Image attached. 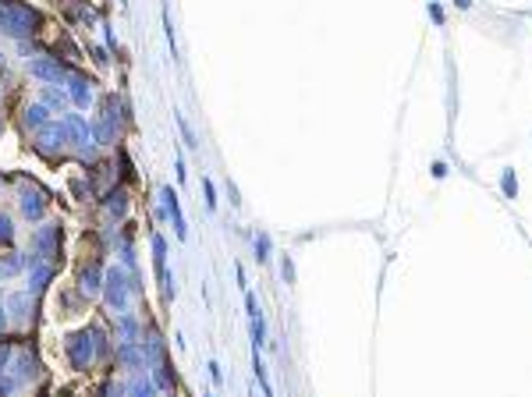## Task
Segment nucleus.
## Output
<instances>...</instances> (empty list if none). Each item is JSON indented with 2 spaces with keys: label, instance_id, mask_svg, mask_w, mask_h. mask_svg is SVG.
Masks as SVG:
<instances>
[{
  "label": "nucleus",
  "instance_id": "1",
  "mask_svg": "<svg viewBox=\"0 0 532 397\" xmlns=\"http://www.w3.org/2000/svg\"><path fill=\"white\" fill-rule=\"evenodd\" d=\"M39 25H43V14L32 4H21V0H4L0 4V32L4 36L25 39V36L39 32Z\"/></svg>",
  "mask_w": 532,
  "mask_h": 397
},
{
  "label": "nucleus",
  "instance_id": "2",
  "mask_svg": "<svg viewBox=\"0 0 532 397\" xmlns=\"http://www.w3.org/2000/svg\"><path fill=\"white\" fill-rule=\"evenodd\" d=\"M139 288L124 277V270L121 266H114V270H106L104 273V298H106V308L110 312H128V301H131V295H135Z\"/></svg>",
  "mask_w": 532,
  "mask_h": 397
},
{
  "label": "nucleus",
  "instance_id": "3",
  "mask_svg": "<svg viewBox=\"0 0 532 397\" xmlns=\"http://www.w3.org/2000/svg\"><path fill=\"white\" fill-rule=\"evenodd\" d=\"M64 135H68V146H75L86 160L96 153V139H93V124H86V117L79 114H64Z\"/></svg>",
  "mask_w": 532,
  "mask_h": 397
},
{
  "label": "nucleus",
  "instance_id": "4",
  "mask_svg": "<svg viewBox=\"0 0 532 397\" xmlns=\"http://www.w3.org/2000/svg\"><path fill=\"white\" fill-rule=\"evenodd\" d=\"M64 351H68V362L71 369H89L93 366V355H96V337L93 330H79L64 341Z\"/></svg>",
  "mask_w": 532,
  "mask_h": 397
},
{
  "label": "nucleus",
  "instance_id": "5",
  "mask_svg": "<svg viewBox=\"0 0 532 397\" xmlns=\"http://www.w3.org/2000/svg\"><path fill=\"white\" fill-rule=\"evenodd\" d=\"M64 146H68V135H64V124L61 121H50L46 128H39L36 131V142H32V149L39 156H46V160H57L64 153Z\"/></svg>",
  "mask_w": 532,
  "mask_h": 397
},
{
  "label": "nucleus",
  "instance_id": "6",
  "mask_svg": "<svg viewBox=\"0 0 532 397\" xmlns=\"http://www.w3.org/2000/svg\"><path fill=\"white\" fill-rule=\"evenodd\" d=\"M18 202H21V213H25V220H43V213H46V206H50V192L46 189H39L36 181H21L18 185Z\"/></svg>",
  "mask_w": 532,
  "mask_h": 397
},
{
  "label": "nucleus",
  "instance_id": "7",
  "mask_svg": "<svg viewBox=\"0 0 532 397\" xmlns=\"http://www.w3.org/2000/svg\"><path fill=\"white\" fill-rule=\"evenodd\" d=\"M117 135H121V117H117V99L110 96L104 103V114L93 121V139H96V146H110V142H117Z\"/></svg>",
  "mask_w": 532,
  "mask_h": 397
},
{
  "label": "nucleus",
  "instance_id": "8",
  "mask_svg": "<svg viewBox=\"0 0 532 397\" xmlns=\"http://www.w3.org/2000/svg\"><path fill=\"white\" fill-rule=\"evenodd\" d=\"M61 252V223H43L32 234V256L54 263V256Z\"/></svg>",
  "mask_w": 532,
  "mask_h": 397
},
{
  "label": "nucleus",
  "instance_id": "9",
  "mask_svg": "<svg viewBox=\"0 0 532 397\" xmlns=\"http://www.w3.org/2000/svg\"><path fill=\"white\" fill-rule=\"evenodd\" d=\"M29 75H32L36 82L57 86V82L64 79V64H61L57 57H36V61H29Z\"/></svg>",
  "mask_w": 532,
  "mask_h": 397
},
{
  "label": "nucleus",
  "instance_id": "10",
  "mask_svg": "<svg viewBox=\"0 0 532 397\" xmlns=\"http://www.w3.org/2000/svg\"><path fill=\"white\" fill-rule=\"evenodd\" d=\"M160 202H164V213L174 220V234H178V241H185V238H189V223H185V213H181L178 192H174L171 185H164V189H160Z\"/></svg>",
  "mask_w": 532,
  "mask_h": 397
},
{
  "label": "nucleus",
  "instance_id": "11",
  "mask_svg": "<svg viewBox=\"0 0 532 397\" xmlns=\"http://www.w3.org/2000/svg\"><path fill=\"white\" fill-rule=\"evenodd\" d=\"M7 369H14L11 376H14L21 387L39 380V362H36V355H29V351H14V366H7Z\"/></svg>",
  "mask_w": 532,
  "mask_h": 397
},
{
  "label": "nucleus",
  "instance_id": "12",
  "mask_svg": "<svg viewBox=\"0 0 532 397\" xmlns=\"http://www.w3.org/2000/svg\"><path fill=\"white\" fill-rule=\"evenodd\" d=\"M25 266H29V288H32V291H46V284L54 281V263L29 256V259H25Z\"/></svg>",
  "mask_w": 532,
  "mask_h": 397
},
{
  "label": "nucleus",
  "instance_id": "13",
  "mask_svg": "<svg viewBox=\"0 0 532 397\" xmlns=\"http://www.w3.org/2000/svg\"><path fill=\"white\" fill-rule=\"evenodd\" d=\"M7 316L18 326H29L32 323V295L29 291H14V295L7 298Z\"/></svg>",
  "mask_w": 532,
  "mask_h": 397
},
{
  "label": "nucleus",
  "instance_id": "14",
  "mask_svg": "<svg viewBox=\"0 0 532 397\" xmlns=\"http://www.w3.org/2000/svg\"><path fill=\"white\" fill-rule=\"evenodd\" d=\"M68 96H71L75 106H89L93 103V82L86 75H71L68 79Z\"/></svg>",
  "mask_w": 532,
  "mask_h": 397
},
{
  "label": "nucleus",
  "instance_id": "15",
  "mask_svg": "<svg viewBox=\"0 0 532 397\" xmlns=\"http://www.w3.org/2000/svg\"><path fill=\"white\" fill-rule=\"evenodd\" d=\"M117 358H121L128 369H135V373H139V369L146 366V348H142V341H124V344H121V351H117Z\"/></svg>",
  "mask_w": 532,
  "mask_h": 397
},
{
  "label": "nucleus",
  "instance_id": "16",
  "mask_svg": "<svg viewBox=\"0 0 532 397\" xmlns=\"http://www.w3.org/2000/svg\"><path fill=\"white\" fill-rule=\"evenodd\" d=\"M104 288V266L100 263H89L86 270H82V277H79V291L82 295H96Z\"/></svg>",
  "mask_w": 532,
  "mask_h": 397
},
{
  "label": "nucleus",
  "instance_id": "17",
  "mask_svg": "<svg viewBox=\"0 0 532 397\" xmlns=\"http://www.w3.org/2000/svg\"><path fill=\"white\" fill-rule=\"evenodd\" d=\"M21 124H25V128H32V131H39V128H46V124H50V110H46L43 103H29V106L21 110Z\"/></svg>",
  "mask_w": 532,
  "mask_h": 397
},
{
  "label": "nucleus",
  "instance_id": "18",
  "mask_svg": "<svg viewBox=\"0 0 532 397\" xmlns=\"http://www.w3.org/2000/svg\"><path fill=\"white\" fill-rule=\"evenodd\" d=\"M104 209L114 220H124V213H128V192L124 189H110L104 196Z\"/></svg>",
  "mask_w": 532,
  "mask_h": 397
},
{
  "label": "nucleus",
  "instance_id": "19",
  "mask_svg": "<svg viewBox=\"0 0 532 397\" xmlns=\"http://www.w3.org/2000/svg\"><path fill=\"white\" fill-rule=\"evenodd\" d=\"M153 266H156V277L164 281L167 277V241H164V234H153Z\"/></svg>",
  "mask_w": 532,
  "mask_h": 397
},
{
  "label": "nucleus",
  "instance_id": "20",
  "mask_svg": "<svg viewBox=\"0 0 532 397\" xmlns=\"http://www.w3.org/2000/svg\"><path fill=\"white\" fill-rule=\"evenodd\" d=\"M117 330H121V341H139V333H142V326H139V319L131 312H121Z\"/></svg>",
  "mask_w": 532,
  "mask_h": 397
},
{
  "label": "nucleus",
  "instance_id": "21",
  "mask_svg": "<svg viewBox=\"0 0 532 397\" xmlns=\"http://www.w3.org/2000/svg\"><path fill=\"white\" fill-rule=\"evenodd\" d=\"M128 397H160V394H156L153 376H135V380H131V387H128Z\"/></svg>",
  "mask_w": 532,
  "mask_h": 397
},
{
  "label": "nucleus",
  "instance_id": "22",
  "mask_svg": "<svg viewBox=\"0 0 532 397\" xmlns=\"http://www.w3.org/2000/svg\"><path fill=\"white\" fill-rule=\"evenodd\" d=\"M252 369H256V380H259V387H263V397H273L270 380H266V369H263V362H259V355H256V351H252Z\"/></svg>",
  "mask_w": 532,
  "mask_h": 397
},
{
  "label": "nucleus",
  "instance_id": "23",
  "mask_svg": "<svg viewBox=\"0 0 532 397\" xmlns=\"http://www.w3.org/2000/svg\"><path fill=\"white\" fill-rule=\"evenodd\" d=\"M178 128H181V135H185V146H189V149H199V139H196L192 124H189V121H185L181 114H178Z\"/></svg>",
  "mask_w": 532,
  "mask_h": 397
},
{
  "label": "nucleus",
  "instance_id": "24",
  "mask_svg": "<svg viewBox=\"0 0 532 397\" xmlns=\"http://www.w3.org/2000/svg\"><path fill=\"white\" fill-rule=\"evenodd\" d=\"M14 241V223L7 213H0V245H11Z\"/></svg>",
  "mask_w": 532,
  "mask_h": 397
},
{
  "label": "nucleus",
  "instance_id": "25",
  "mask_svg": "<svg viewBox=\"0 0 532 397\" xmlns=\"http://www.w3.org/2000/svg\"><path fill=\"white\" fill-rule=\"evenodd\" d=\"M21 266H25V259H21V256H7V259L0 263V273H4V277H11V273H18Z\"/></svg>",
  "mask_w": 532,
  "mask_h": 397
},
{
  "label": "nucleus",
  "instance_id": "26",
  "mask_svg": "<svg viewBox=\"0 0 532 397\" xmlns=\"http://www.w3.org/2000/svg\"><path fill=\"white\" fill-rule=\"evenodd\" d=\"M43 106H46V110H61V106H64V93L46 89V93H43Z\"/></svg>",
  "mask_w": 532,
  "mask_h": 397
},
{
  "label": "nucleus",
  "instance_id": "27",
  "mask_svg": "<svg viewBox=\"0 0 532 397\" xmlns=\"http://www.w3.org/2000/svg\"><path fill=\"white\" fill-rule=\"evenodd\" d=\"M11 358H14V348H11L7 341H0V373H7V366H11Z\"/></svg>",
  "mask_w": 532,
  "mask_h": 397
},
{
  "label": "nucleus",
  "instance_id": "28",
  "mask_svg": "<svg viewBox=\"0 0 532 397\" xmlns=\"http://www.w3.org/2000/svg\"><path fill=\"white\" fill-rule=\"evenodd\" d=\"M203 192H206V209H216V189H213V181H203Z\"/></svg>",
  "mask_w": 532,
  "mask_h": 397
},
{
  "label": "nucleus",
  "instance_id": "29",
  "mask_svg": "<svg viewBox=\"0 0 532 397\" xmlns=\"http://www.w3.org/2000/svg\"><path fill=\"white\" fill-rule=\"evenodd\" d=\"M256 248H259V259H266V252H270V238L259 234V238H256Z\"/></svg>",
  "mask_w": 532,
  "mask_h": 397
},
{
  "label": "nucleus",
  "instance_id": "30",
  "mask_svg": "<svg viewBox=\"0 0 532 397\" xmlns=\"http://www.w3.org/2000/svg\"><path fill=\"white\" fill-rule=\"evenodd\" d=\"M206 369H210L213 383H224V373H220V366H216V362H210V366H206Z\"/></svg>",
  "mask_w": 532,
  "mask_h": 397
},
{
  "label": "nucleus",
  "instance_id": "31",
  "mask_svg": "<svg viewBox=\"0 0 532 397\" xmlns=\"http://www.w3.org/2000/svg\"><path fill=\"white\" fill-rule=\"evenodd\" d=\"M7 319H11V316H7V305H0V333L7 330Z\"/></svg>",
  "mask_w": 532,
  "mask_h": 397
},
{
  "label": "nucleus",
  "instance_id": "32",
  "mask_svg": "<svg viewBox=\"0 0 532 397\" xmlns=\"http://www.w3.org/2000/svg\"><path fill=\"white\" fill-rule=\"evenodd\" d=\"M4 64H7V61H4V54H0V71H4Z\"/></svg>",
  "mask_w": 532,
  "mask_h": 397
},
{
  "label": "nucleus",
  "instance_id": "33",
  "mask_svg": "<svg viewBox=\"0 0 532 397\" xmlns=\"http://www.w3.org/2000/svg\"><path fill=\"white\" fill-rule=\"evenodd\" d=\"M0 131H4V117H0Z\"/></svg>",
  "mask_w": 532,
  "mask_h": 397
},
{
  "label": "nucleus",
  "instance_id": "34",
  "mask_svg": "<svg viewBox=\"0 0 532 397\" xmlns=\"http://www.w3.org/2000/svg\"><path fill=\"white\" fill-rule=\"evenodd\" d=\"M0 397H11V394H0Z\"/></svg>",
  "mask_w": 532,
  "mask_h": 397
},
{
  "label": "nucleus",
  "instance_id": "35",
  "mask_svg": "<svg viewBox=\"0 0 532 397\" xmlns=\"http://www.w3.org/2000/svg\"><path fill=\"white\" fill-rule=\"evenodd\" d=\"M0 96H4V89H0Z\"/></svg>",
  "mask_w": 532,
  "mask_h": 397
},
{
  "label": "nucleus",
  "instance_id": "36",
  "mask_svg": "<svg viewBox=\"0 0 532 397\" xmlns=\"http://www.w3.org/2000/svg\"><path fill=\"white\" fill-rule=\"evenodd\" d=\"M0 181H4V178H0Z\"/></svg>",
  "mask_w": 532,
  "mask_h": 397
}]
</instances>
